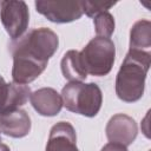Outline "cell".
Masks as SVG:
<instances>
[{"mask_svg": "<svg viewBox=\"0 0 151 151\" xmlns=\"http://www.w3.org/2000/svg\"><path fill=\"white\" fill-rule=\"evenodd\" d=\"M151 64V52L129 50L116 77V94L125 103L139 100Z\"/></svg>", "mask_w": 151, "mask_h": 151, "instance_id": "cell-1", "label": "cell"}, {"mask_svg": "<svg viewBox=\"0 0 151 151\" xmlns=\"http://www.w3.org/2000/svg\"><path fill=\"white\" fill-rule=\"evenodd\" d=\"M59 38L55 32L47 27L33 28L20 39L11 44L12 57H22L40 64H48V60L57 52Z\"/></svg>", "mask_w": 151, "mask_h": 151, "instance_id": "cell-2", "label": "cell"}, {"mask_svg": "<svg viewBox=\"0 0 151 151\" xmlns=\"http://www.w3.org/2000/svg\"><path fill=\"white\" fill-rule=\"evenodd\" d=\"M63 105L66 110L92 118L98 114L103 104V93L94 83L70 81L61 90Z\"/></svg>", "mask_w": 151, "mask_h": 151, "instance_id": "cell-3", "label": "cell"}, {"mask_svg": "<svg viewBox=\"0 0 151 151\" xmlns=\"http://www.w3.org/2000/svg\"><path fill=\"white\" fill-rule=\"evenodd\" d=\"M79 54L87 74L104 77L113 67L116 46L110 38L96 37L86 44Z\"/></svg>", "mask_w": 151, "mask_h": 151, "instance_id": "cell-4", "label": "cell"}, {"mask_svg": "<svg viewBox=\"0 0 151 151\" xmlns=\"http://www.w3.org/2000/svg\"><path fill=\"white\" fill-rule=\"evenodd\" d=\"M0 20L9 35L15 41L27 31L29 22L28 6L22 0H5L0 2Z\"/></svg>", "mask_w": 151, "mask_h": 151, "instance_id": "cell-5", "label": "cell"}, {"mask_svg": "<svg viewBox=\"0 0 151 151\" xmlns=\"http://www.w3.org/2000/svg\"><path fill=\"white\" fill-rule=\"evenodd\" d=\"M38 13L44 15L48 21L54 24H67L78 20L84 14L83 1H45L38 0L34 2Z\"/></svg>", "mask_w": 151, "mask_h": 151, "instance_id": "cell-6", "label": "cell"}, {"mask_svg": "<svg viewBox=\"0 0 151 151\" xmlns=\"http://www.w3.org/2000/svg\"><path fill=\"white\" fill-rule=\"evenodd\" d=\"M105 132L110 142L129 146L134 142L138 133V127L132 117L124 113H117L107 122Z\"/></svg>", "mask_w": 151, "mask_h": 151, "instance_id": "cell-7", "label": "cell"}, {"mask_svg": "<svg viewBox=\"0 0 151 151\" xmlns=\"http://www.w3.org/2000/svg\"><path fill=\"white\" fill-rule=\"evenodd\" d=\"M31 118L19 107L0 112V132L12 138H24L31 131Z\"/></svg>", "mask_w": 151, "mask_h": 151, "instance_id": "cell-8", "label": "cell"}, {"mask_svg": "<svg viewBox=\"0 0 151 151\" xmlns=\"http://www.w3.org/2000/svg\"><path fill=\"white\" fill-rule=\"evenodd\" d=\"M45 151H79L73 125L68 122H58L54 124L51 127Z\"/></svg>", "mask_w": 151, "mask_h": 151, "instance_id": "cell-9", "label": "cell"}, {"mask_svg": "<svg viewBox=\"0 0 151 151\" xmlns=\"http://www.w3.org/2000/svg\"><path fill=\"white\" fill-rule=\"evenodd\" d=\"M29 101L33 109L44 117H54L63 109L61 96L52 87H41L32 92Z\"/></svg>", "mask_w": 151, "mask_h": 151, "instance_id": "cell-10", "label": "cell"}, {"mask_svg": "<svg viewBox=\"0 0 151 151\" xmlns=\"http://www.w3.org/2000/svg\"><path fill=\"white\" fill-rule=\"evenodd\" d=\"M31 93L27 85L6 83L4 77L0 76V112L25 105Z\"/></svg>", "mask_w": 151, "mask_h": 151, "instance_id": "cell-11", "label": "cell"}, {"mask_svg": "<svg viewBox=\"0 0 151 151\" xmlns=\"http://www.w3.org/2000/svg\"><path fill=\"white\" fill-rule=\"evenodd\" d=\"M61 73L68 81H84L87 73L80 59V54L76 50L67 51L60 61Z\"/></svg>", "mask_w": 151, "mask_h": 151, "instance_id": "cell-12", "label": "cell"}, {"mask_svg": "<svg viewBox=\"0 0 151 151\" xmlns=\"http://www.w3.org/2000/svg\"><path fill=\"white\" fill-rule=\"evenodd\" d=\"M130 50L150 52L151 50V22L142 19L136 21L130 29Z\"/></svg>", "mask_w": 151, "mask_h": 151, "instance_id": "cell-13", "label": "cell"}, {"mask_svg": "<svg viewBox=\"0 0 151 151\" xmlns=\"http://www.w3.org/2000/svg\"><path fill=\"white\" fill-rule=\"evenodd\" d=\"M97 37L110 38L114 32V18L110 12H101L93 18Z\"/></svg>", "mask_w": 151, "mask_h": 151, "instance_id": "cell-14", "label": "cell"}, {"mask_svg": "<svg viewBox=\"0 0 151 151\" xmlns=\"http://www.w3.org/2000/svg\"><path fill=\"white\" fill-rule=\"evenodd\" d=\"M117 2H101V1H83V12L90 17L94 18L97 14L101 12H109L111 7H113Z\"/></svg>", "mask_w": 151, "mask_h": 151, "instance_id": "cell-15", "label": "cell"}, {"mask_svg": "<svg viewBox=\"0 0 151 151\" xmlns=\"http://www.w3.org/2000/svg\"><path fill=\"white\" fill-rule=\"evenodd\" d=\"M100 151H129L126 146L122 145V144H118V143H112V142H109L107 144H105Z\"/></svg>", "mask_w": 151, "mask_h": 151, "instance_id": "cell-16", "label": "cell"}, {"mask_svg": "<svg viewBox=\"0 0 151 151\" xmlns=\"http://www.w3.org/2000/svg\"><path fill=\"white\" fill-rule=\"evenodd\" d=\"M0 151H11V150H9L8 145H6V144H2V143H0Z\"/></svg>", "mask_w": 151, "mask_h": 151, "instance_id": "cell-17", "label": "cell"}, {"mask_svg": "<svg viewBox=\"0 0 151 151\" xmlns=\"http://www.w3.org/2000/svg\"><path fill=\"white\" fill-rule=\"evenodd\" d=\"M0 142H1V136H0Z\"/></svg>", "mask_w": 151, "mask_h": 151, "instance_id": "cell-18", "label": "cell"}]
</instances>
